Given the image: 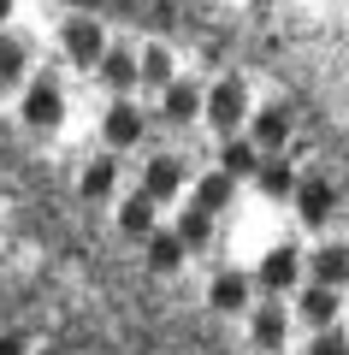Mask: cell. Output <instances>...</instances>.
<instances>
[{
  "label": "cell",
  "instance_id": "cell-11",
  "mask_svg": "<svg viewBox=\"0 0 349 355\" xmlns=\"http://www.w3.org/2000/svg\"><path fill=\"white\" fill-rule=\"evenodd\" d=\"M308 279L343 291V284H349V249H343V243H320V249L308 254Z\"/></svg>",
  "mask_w": 349,
  "mask_h": 355
},
{
  "label": "cell",
  "instance_id": "cell-27",
  "mask_svg": "<svg viewBox=\"0 0 349 355\" xmlns=\"http://www.w3.org/2000/svg\"><path fill=\"white\" fill-rule=\"evenodd\" d=\"M30 355H60V349H30Z\"/></svg>",
  "mask_w": 349,
  "mask_h": 355
},
{
  "label": "cell",
  "instance_id": "cell-3",
  "mask_svg": "<svg viewBox=\"0 0 349 355\" xmlns=\"http://www.w3.org/2000/svg\"><path fill=\"white\" fill-rule=\"evenodd\" d=\"M337 214V190H332V178H302L296 184V219L308 231H325Z\"/></svg>",
  "mask_w": 349,
  "mask_h": 355
},
{
  "label": "cell",
  "instance_id": "cell-14",
  "mask_svg": "<svg viewBox=\"0 0 349 355\" xmlns=\"http://www.w3.org/2000/svg\"><path fill=\"white\" fill-rule=\"evenodd\" d=\"M154 207H160V202L137 184V196H125V207H119V225H125L130 237H154V231H160V225H154Z\"/></svg>",
  "mask_w": 349,
  "mask_h": 355
},
{
  "label": "cell",
  "instance_id": "cell-24",
  "mask_svg": "<svg viewBox=\"0 0 349 355\" xmlns=\"http://www.w3.org/2000/svg\"><path fill=\"white\" fill-rule=\"evenodd\" d=\"M308 355H349V338H343V331H337V326H325L320 338L308 343Z\"/></svg>",
  "mask_w": 349,
  "mask_h": 355
},
{
  "label": "cell",
  "instance_id": "cell-22",
  "mask_svg": "<svg viewBox=\"0 0 349 355\" xmlns=\"http://www.w3.org/2000/svg\"><path fill=\"white\" fill-rule=\"evenodd\" d=\"M231 184H237L231 172H207V178L196 184V207H207V214H219V207H231Z\"/></svg>",
  "mask_w": 349,
  "mask_h": 355
},
{
  "label": "cell",
  "instance_id": "cell-13",
  "mask_svg": "<svg viewBox=\"0 0 349 355\" xmlns=\"http://www.w3.org/2000/svg\"><path fill=\"white\" fill-rule=\"evenodd\" d=\"M142 249H148V272H178L189 254V243L178 237V231H154V237H142Z\"/></svg>",
  "mask_w": 349,
  "mask_h": 355
},
{
  "label": "cell",
  "instance_id": "cell-18",
  "mask_svg": "<svg viewBox=\"0 0 349 355\" xmlns=\"http://www.w3.org/2000/svg\"><path fill=\"white\" fill-rule=\"evenodd\" d=\"M255 184H261L266 202H284V196H296V166H290V160H266Z\"/></svg>",
  "mask_w": 349,
  "mask_h": 355
},
{
  "label": "cell",
  "instance_id": "cell-16",
  "mask_svg": "<svg viewBox=\"0 0 349 355\" xmlns=\"http://www.w3.org/2000/svg\"><path fill=\"white\" fill-rule=\"evenodd\" d=\"M225 172L231 178H261V142L255 137H231L225 142Z\"/></svg>",
  "mask_w": 349,
  "mask_h": 355
},
{
  "label": "cell",
  "instance_id": "cell-4",
  "mask_svg": "<svg viewBox=\"0 0 349 355\" xmlns=\"http://www.w3.org/2000/svg\"><path fill=\"white\" fill-rule=\"evenodd\" d=\"M95 71H101V83H107L112 95H130V89L142 83V53L130 48V42H112V48L101 53V65H95Z\"/></svg>",
  "mask_w": 349,
  "mask_h": 355
},
{
  "label": "cell",
  "instance_id": "cell-26",
  "mask_svg": "<svg viewBox=\"0 0 349 355\" xmlns=\"http://www.w3.org/2000/svg\"><path fill=\"white\" fill-rule=\"evenodd\" d=\"M6 18H12V0H0V24H6Z\"/></svg>",
  "mask_w": 349,
  "mask_h": 355
},
{
  "label": "cell",
  "instance_id": "cell-2",
  "mask_svg": "<svg viewBox=\"0 0 349 355\" xmlns=\"http://www.w3.org/2000/svg\"><path fill=\"white\" fill-rule=\"evenodd\" d=\"M148 137V119L137 113L130 101H112L107 113H101V142H107L112 154H125V148H137V142Z\"/></svg>",
  "mask_w": 349,
  "mask_h": 355
},
{
  "label": "cell",
  "instance_id": "cell-19",
  "mask_svg": "<svg viewBox=\"0 0 349 355\" xmlns=\"http://www.w3.org/2000/svg\"><path fill=\"white\" fill-rule=\"evenodd\" d=\"M160 107H166V119H172V125H189V119H196L207 101H201L189 83H172V89H160Z\"/></svg>",
  "mask_w": 349,
  "mask_h": 355
},
{
  "label": "cell",
  "instance_id": "cell-5",
  "mask_svg": "<svg viewBox=\"0 0 349 355\" xmlns=\"http://www.w3.org/2000/svg\"><path fill=\"white\" fill-rule=\"evenodd\" d=\"M107 48H112V42H107V30H101L95 18H71V24H65V60H71V65L95 71Z\"/></svg>",
  "mask_w": 349,
  "mask_h": 355
},
{
  "label": "cell",
  "instance_id": "cell-12",
  "mask_svg": "<svg viewBox=\"0 0 349 355\" xmlns=\"http://www.w3.org/2000/svg\"><path fill=\"white\" fill-rule=\"evenodd\" d=\"M290 137H296V119H290L284 107H261V113H255V142H261L266 154L290 148Z\"/></svg>",
  "mask_w": 349,
  "mask_h": 355
},
{
  "label": "cell",
  "instance_id": "cell-15",
  "mask_svg": "<svg viewBox=\"0 0 349 355\" xmlns=\"http://www.w3.org/2000/svg\"><path fill=\"white\" fill-rule=\"evenodd\" d=\"M112 190H119V154H95V160L83 166V196L107 202Z\"/></svg>",
  "mask_w": 349,
  "mask_h": 355
},
{
  "label": "cell",
  "instance_id": "cell-23",
  "mask_svg": "<svg viewBox=\"0 0 349 355\" xmlns=\"http://www.w3.org/2000/svg\"><path fill=\"white\" fill-rule=\"evenodd\" d=\"M178 237H184L189 249H207L213 243V214L207 207H184V214H178Z\"/></svg>",
  "mask_w": 349,
  "mask_h": 355
},
{
  "label": "cell",
  "instance_id": "cell-10",
  "mask_svg": "<svg viewBox=\"0 0 349 355\" xmlns=\"http://www.w3.org/2000/svg\"><path fill=\"white\" fill-rule=\"evenodd\" d=\"M207 302L219 308V314H249V302H255V284L243 279V272H219V279L207 284Z\"/></svg>",
  "mask_w": 349,
  "mask_h": 355
},
{
  "label": "cell",
  "instance_id": "cell-7",
  "mask_svg": "<svg viewBox=\"0 0 349 355\" xmlns=\"http://www.w3.org/2000/svg\"><path fill=\"white\" fill-rule=\"evenodd\" d=\"M243 113H249V89H243V77H225V83L207 89V119L219 130H237Z\"/></svg>",
  "mask_w": 349,
  "mask_h": 355
},
{
  "label": "cell",
  "instance_id": "cell-8",
  "mask_svg": "<svg viewBox=\"0 0 349 355\" xmlns=\"http://www.w3.org/2000/svg\"><path fill=\"white\" fill-rule=\"evenodd\" d=\"M142 190H148L154 202H172V196L184 190V160H178V154H148V166H142Z\"/></svg>",
  "mask_w": 349,
  "mask_h": 355
},
{
  "label": "cell",
  "instance_id": "cell-20",
  "mask_svg": "<svg viewBox=\"0 0 349 355\" xmlns=\"http://www.w3.org/2000/svg\"><path fill=\"white\" fill-rule=\"evenodd\" d=\"M142 83H148V89H172L178 83V77H172V48H160V42L142 48Z\"/></svg>",
  "mask_w": 349,
  "mask_h": 355
},
{
  "label": "cell",
  "instance_id": "cell-9",
  "mask_svg": "<svg viewBox=\"0 0 349 355\" xmlns=\"http://www.w3.org/2000/svg\"><path fill=\"white\" fill-rule=\"evenodd\" d=\"M308 272V254H296V249H278V254H266L261 261V272H255V284L261 291H290V284Z\"/></svg>",
  "mask_w": 349,
  "mask_h": 355
},
{
  "label": "cell",
  "instance_id": "cell-6",
  "mask_svg": "<svg viewBox=\"0 0 349 355\" xmlns=\"http://www.w3.org/2000/svg\"><path fill=\"white\" fill-rule=\"evenodd\" d=\"M296 314L308 320L314 331L337 326V314H343V291H337V284H320V279H308V284H302V296H296Z\"/></svg>",
  "mask_w": 349,
  "mask_h": 355
},
{
  "label": "cell",
  "instance_id": "cell-21",
  "mask_svg": "<svg viewBox=\"0 0 349 355\" xmlns=\"http://www.w3.org/2000/svg\"><path fill=\"white\" fill-rule=\"evenodd\" d=\"M24 65H30L24 42H12V36H0V89H24Z\"/></svg>",
  "mask_w": 349,
  "mask_h": 355
},
{
  "label": "cell",
  "instance_id": "cell-17",
  "mask_svg": "<svg viewBox=\"0 0 349 355\" xmlns=\"http://www.w3.org/2000/svg\"><path fill=\"white\" fill-rule=\"evenodd\" d=\"M284 308H255L249 314V338H255V349H278L284 343Z\"/></svg>",
  "mask_w": 349,
  "mask_h": 355
},
{
  "label": "cell",
  "instance_id": "cell-25",
  "mask_svg": "<svg viewBox=\"0 0 349 355\" xmlns=\"http://www.w3.org/2000/svg\"><path fill=\"white\" fill-rule=\"evenodd\" d=\"M0 355H30V343L18 338V331H6V338H0Z\"/></svg>",
  "mask_w": 349,
  "mask_h": 355
},
{
  "label": "cell",
  "instance_id": "cell-1",
  "mask_svg": "<svg viewBox=\"0 0 349 355\" xmlns=\"http://www.w3.org/2000/svg\"><path fill=\"white\" fill-rule=\"evenodd\" d=\"M18 113H24L30 130H60L65 125V95L53 77H30L24 89H18Z\"/></svg>",
  "mask_w": 349,
  "mask_h": 355
}]
</instances>
